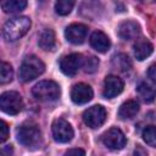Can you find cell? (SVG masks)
I'll use <instances>...</instances> for the list:
<instances>
[{
  "label": "cell",
  "instance_id": "cell-24",
  "mask_svg": "<svg viewBox=\"0 0 156 156\" xmlns=\"http://www.w3.org/2000/svg\"><path fill=\"white\" fill-rule=\"evenodd\" d=\"M83 68L87 73H94L99 68V60L95 56H88L83 61Z\"/></svg>",
  "mask_w": 156,
  "mask_h": 156
},
{
  "label": "cell",
  "instance_id": "cell-11",
  "mask_svg": "<svg viewBox=\"0 0 156 156\" xmlns=\"http://www.w3.org/2000/svg\"><path fill=\"white\" fill-rule=\"evenodd\" d=\"M87 33H88V27L85 24L82 23H73L69 24L66 30H65V37L66 39L72 43V44H82L85 38H87Z\"/></svg>",
  "mask_w": 156,
  "mask_h": 156
},
{
  "label": "cell",
  "instance_id": "cell-18",
  "mask_svg": "<svg viewBox=\"0 0 156 156\" xmlns=\"http://www.w3.org/2000/svg\"><path fill=\"white\" fill-rule=\"evenodd\" d=\"M136 91L145 102H151L156 98V88L146 82H140L136 87Z\"/></svg>",
  "mask_w": 156,
  "mask_h": 156
},
{
  "label": "cell",
  "instance_id": "cell-7",
  "mask_svg": "<svg viewBox=\"0 0 156 156\" xmlns=\"http://www.w3.org/2000/svg\"><path fill=\"white\" fill-rule=\"evenodd\" d=\"M52 136L57 143H68L74 136L72 126L63 118H57L52 122Z\"/></svg>",
  "mask_w": 156,
  "mask_h": 156
},
{
  "label": "cell",
  "instance_id": "cell-13",
  "mask_svg": "<svg viewBox=\"0 0 156 156\" xmlns=\"http://www.w3.org/2000/svg\"><path fill=\"white\" fill-rule=\"evenodd\" d=\"M118 35L123 40H132L135 39L140 33V27L134 21H124L118 26Z\"/></svg>",
  "mask_w": 156,
  "mask_h": 156
},
{
  "label": "cell",
  "instance_id": "cell-16",
  "mask_svg": "<svg viewBox=\"0 0 156 156\" xmlns=\"http://www.w3.org/2000/svg\"><path fill=\"white\" fill-rule=\"evenodd\" d=\"M55 45H56L55 32L50 28L44 29L39 35V46L45 51H51L54 50Z\"/></svg>",
  "mask_w": 156,
  "mask_h": 156
},
{
  "label": "cell",
  "instance_id": "cell-22",
  "mask_svg": "<svg viewBox=\"0 0 156 156\" xmlns=\"http://www.w3.org/2000/svg\"><path fill=\"white\" fill-rule=\"evenodd\" d=\"M12 77H13V69L11 65L7 62H2L0 67V83L6 84L12 80Z\"/></svg>",
  "mask_w": 156,
  "mask_h": 156
},
{
  "label": "cell",
  "instance_id": "cell-23",
  "mask_svg": "<svg viewBox=\"0 0 156 156\" xmlns=\"http://www.w3.org/2000/svg\"><path fill=\"white\" fill-rule=\"evenodd\" d=\"M143 139L149 146L156 147V127L155 126H147L143 130Z\"/></svg>",
  "mask_w": 156,
  "mask_h": 156
},
{
  "label": "cell",
  "instance_id": "cell-3",
  "mask_svg": "<svg viewBox=\"0 0 156 156\" xmlns=\"http://www.w3.org/2000/svg\"><path fill=\"white\" fill-rule=\"evenodd\" d=\"M45 71L44 62L37 56L32 55L24 58L20 67V78L22 82H30L39 77Z\"/></svg>",
  "mask_w": 156,
  "mask_h": 156
},
{
  "label": "cell",
  "instance_id": "cell-15",
  "mask_svg": "<svg viewBox=\"0 0 156 156\" xmlns=\"http://www.w3.org/2000/svg\"><path fill=\"white\" fill-rule=\"evenodd\" d=\"M139 108L140 106L135 100H128L119 106L118 116L122 119H130L139 112Z\"/></svg>",
  "mask_w": 156,
  "mask_h": 156
},
{
  "label": "cell",
  "instance_id": "cell-19",
  "mask_svg": "<svg viewBox=\"0 0 156 156\" xmlns=\"http://www.w3.org/2000/svg\"><path fill=\"white\" fill-rule=\"evenodd\" d=\"M112 65L116 69H118L121 72H127L132 68V61L126 54H118V55L113 56Z\"/></svg>",
  "mask_w": 156,
  "mask_h": 156
},
{
  "label": "cell",
  "instance_id": "cell-14",
  "mask_svg": "<svg viewBox=\"0 0 156 156\" xmlns=\"http://www.w3.org/2000/svg\"><path fill=\"white\" fill-rule=\"evenodd\" d=\"M90 45L94 50H96L98 52H106L110 46H111V43H110V39L108 37L101 32V30H95L91 35H90Z\"/></svg>",
  "mask_w": 156,
  "mask_h": 156
},
{
  "label": "cell",
  "instance_id": "cell-6",
  "mask_svg": "<svg viewBox=\"0 0 156 156\" xmlns=\"http://www.w3.org/2000/svg\"><path fill=\"white\" fill-rule=\"evenodd\" d=\"M106 116H107V113H106V110L104 106L94 105L84 111L83 121L88 127L96 129L104 124V122L106 121Z\"/></svg>",
  "mask_w": 156,
  "mask_h": 156
},
{
  "label": "cell",
  "instance_id": "cell-21",
  "mask_svg": "<svg viewBox=\"0 0 156 156\" xmlns=\"http://www.w3.org/2000/svg\"><path fill=\"white\" fill-rule=\"evenodd\" d=\"M74 6V1L72 0H58L55 2V11L60 16H66L68 15Z\"/></svg>",
  "mask_w": 156,
  "mask_h": 156
},
{
  "label": "cell",
  "instance_id": "cell-26",
  "mask_svg": "<svg viewBox=\"0 0 156 156\" xmlns=\"http://www.w3.org/2000/svg\"><path fill=\"white\" fill-rule=\"evenodd\" d=\"M65 156H85V151L83 149L74 147V149H69L68 151H66Z\"/></svg>",
  "mask_w": 156,
  "mask_h": 156
},
{
  "label": "cell",
  "instance_id": "cell-4",
  "mask_svg": "<svg viewBox=\"0 0 156 156\" xmlns=\"http://www.w3.org/2000/svg\"><path fill=\"white\" fill-rule=\"evenodd\" d=\"M32 93L40 101H55L60 96V87L52 80H41L33 87Z\"/></svg>",
  "mask_w": 156,
  "mask_h": 156
},
{
  "label": "cell",
  "instance_id": "cell-12",
  "mask_svg": "<svg viewBox=\"0 0 156 156\" xmlns=\"http://www.w3.org/2000/svg\"><path fill=\"white\" fill-rule=\"evenodd\" d=\"M123 87H124L123 80L119 77L110 74L104 80V91H102V94L107 99L115 98V96H117L122 93Z\"/></svg>",
  "mask_w": 156,
  "mask_h": 156
},
{
  "label": "cell",
  "instance_id": "cell-8",
  "mask_svg": "<svg viewBox=\"0 0 156 156\" xmlns=\"http://www.w3.org/2000/svg\"><path fill=\"white\" fill-rule=\"evenodd\" d=\"M102 143L111 150H121L124 147L127 138L119 128L112 127L102 135Z\"/></svg>",
  "mask_w": 156,
  "mask_h": 156
},
{
  "label": "cell",
  "instance_id": "cell-5",
  "mask_svg": "<svg viewBox=\"0 0 156 156\" xmlns=\"http://www.w3.org/2000/svg\"><path fill=\"white\" fill-rule=\"evenodd\" d=\"M0 107L7 115H17L23 107L22 96L17 91H5L0 96Z\"/></svg>",
  "mask_w": 156,
  "mask_h": 156
},
{
  "label": "cell",
  "instance_id": "cell-1",
  "mask_svg": "<svg viewBox=\"0 0 156 156\" xmlns=\"http://www.w3.org/2000/svg\"><path fill=\"white\" fill-rule=\"evenodd\" d=\"M30 28V20L26 16H20L9 20L4 28L2 33L7 41H15L22 38Z\"/></svg>",
  "mask_w": 156,
  "mask_h": 156
},
{
  "label": "cell",
  "instance_id": "cell-29",
  "mask_svg": "<svg viewBox=\"0 0 156 156\" xmlns=\"http://www.w3.org/2000/svg\"><path fill=\"white\" fill-rule=\"evenodd\" d=\"M133 156H147V152L145 151V149H143L141 146L138 145V146L135 147V150H134Z\"/></svg>",
  "mask_w": 156,
  "mask_h": 156
},
{
  "label": "cell",
  "instance_id": "cell-28",
  "mask_svg": "<svg viewBox=\"0 0 156 156\" xmlns=\"http://www.w3.org/2000/svg\"><path fill=\"white\" fill-rule=\"evenodd\" d=\"M13 149L12 145H4L1 147V156H12Z\"/></svg>",
  "mask_w": 156,
  "mask_h": 156
},
{
  "label": "cell",
  "instance_id": "cell-9",
  "mask_svg": "<svg viewBox=\"0 0 156 156\" xmlns=\"http://www.w3.org/2000/svg\"><path fill=\"white\" fill-rule=\"evenodd\" d=\"M82 66H83V57L80 54L77 52L66 55L60 61V68L62 73L66 76H74Z\"/></svg>",
  "mask_w": 156,
  "mask_h": 156
},
{
  "label": "cell",
  "instance_id": "cell-17",
  "mask_svg": "<svg viewBox=\"0 0 156 156\" xmlns=\"http://www.w3.org/2000/svg\"><path fill=\"white\" fill-rule=\"evenodd\" d=\"M152 51H154V46L147 40H139L134 45V56L139 61H143L146 57H149L152 54Z\"/></svg>",
  "mask_w": 156,
  "mask_h": 156
},
{
  "label": "cell",
  "instance_id": "cell-20",
  "mask_svg": "<svg viewBox=\"0 0 156 156\" xmlns=\"http://www.w3.org/2000/svg\"><path fill=\"white\" fill-rule=\"evenodd\" d=\"M1 7L4 12H20L27 7V1L26 0H7L1 2Z\"/></svg>",
  "mask_w": 156,
  "mask_h": 156
},
{
  "label": "cell",
  "instance_id": "cell-27",
  "mask_svg": "<svg viewBox=\"0 0 156 156\" xmlns=\"http://www.w3.org/2000/svg\"><path fill=\"white\" fill-rule=\"evenodd\" d=\"M147 77L150 78L151 82L156 83V65H151L147 69Z\"/></svg>",
  "mask_w": 156,
  "mask_h": 156
},
{
  "label": "cell",
  "instance_id": "cell-2",
  "mask_svg": "<svg viewBox=\"0 0 156 156\" xmlns=\"http://www.w3.org/2000/svg\"><path fill=\"white\" fill-rule=\"evenodd\" d=\"M17 140L28 149H37L41 144V132L37 124H23L17 132Z\"/></svg>",
  "mask_w": 156,
  "mask_h": 156
},
{
  "label": "cell",
  "instance_id": "cell-25",
  "mask_svg": "<svg viewBox=\"0 0 156 156\" xmlns=\"http://www.w3.org/2000/svg\"><path fill=\"white\" fill-rule=\"evenodd\" d=\"M7 138H9V126L4 119H1L0 121V141L4 143L6 141Z\"/></svg>",
  "mask_w": 156,
  "mask_h": 156
},
{
  "label": "cell",
  "instance_id": "cell-10",
  "mask_svg": "<svg viewBox=\"0 0 156 156\" xmlns=\"http://www.w3.org/2000/svg\"><path fill=\"white\" fill-rule=\"evenodd\" d=\"M71 99L78 105L87 104L93 99V89L85 83H78L71 89Z\"/></svg>",
  "mask_w": 156,
  "mask_h": 156
}]
</instances>
